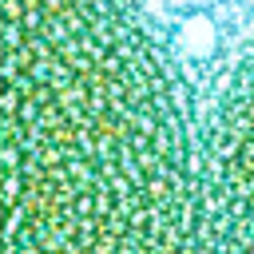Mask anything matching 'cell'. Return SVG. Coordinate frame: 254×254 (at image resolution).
<instances>
[{
    "instance_id": "cell-2",
    "label": "cell",
    "mask_w": 254,
    "mask_h": 254,
    "mask_svg": "<svg viewBox=\"0 0 254 254\" xmlns=\"http://www.w3.org/2000/svg\"><path fill=\"white\" fill-rule=\"evenodd\" d=\"M206 254H254V48L230 67L202 127Z\"/></svg>"
},
{
    "instance_id": "cell-1",
    "label": "cell",
    "mask_w": 254,
    "mask_h": 254,
    "mask_svg": "<svg viewBox=\"0 0 254 254\" xmlns=\"http://www.w3.org/2000/svg\"><path fill=\"white\" fill-rule=\"evenodd\" d=\"M4 254H206V159L131 0H4Z\"/></svg>"
}]
</instances>
